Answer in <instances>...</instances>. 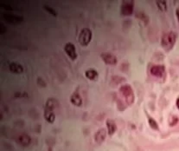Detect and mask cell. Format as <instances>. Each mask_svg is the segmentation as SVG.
<instances>
[{"instance_id":"6da1fadb","label":"cell","mask_w":179,"mask_h":151,"mask_svg":"<svg viewBox=\"0 0 179 151\" xmlns=\"http://www.w3.org/2000/svg\"><path fill=\"white\" fill-rule=\"evenodd\" d=\"M177 34L173 31L166 32L161 38V45L165 51H171L177 41Z\"/></svg>"},{"instance_id":"7a4b0ae2","label":"cell","mask_w":179,"mask_h":151,"mask_svg":"<svg viewBox=\"0 0 179 151\" xmlns=\"http://www.w3.org/2000/svg\"><path fill=\"white\" fill-rule=\"evenodd\" d=\"M119 93L124 97L126 103L128 105H132L134 103V92L133 88L129 84L122 85L119 88Z\"/></svg>"},{"instance_id":"3957f363","label":"cell","mask_w":179,"mask_h":151,"mask_svg":"<svg viewBox=\"0 0 179 151\" xmlns=\"http://www.w3.org/2000/svg\"><path fill=\"white\" fill-rule=\"evenodd\" d=\"M92 39V31L88 28H83L79 35V43L82 46L88 45Z\"/></svg>"},{"instance_id":"277c9868","label":"cell","mask_w":179,"mask_h":151,"mask_svg":"<svg viewBox=\"0 0 179 151\" xmlns=\"http://www.w3.org/2000/svg\"><path fill=\"white\" fill-rule=\"evenodd\" d=\"M134 10L133 1H124L120 7V12L124 16H130L133 14Z\"/></svg>"},{"instance_id":"5b68a950","label":"cell","mask_w":179,"mask_h":151,"mask_svg":"<svg viewBox=\"0 0 179 151\" xmlns=\"http://www.w3.org/2000/svg\"><path fill=\"white\" fill-rule=\"evenodd\" d=\"M64 51L71 60L75 61L77 58V53L75 51V46L72 43H67L64 46Z\"/></svg>"},{"instance_id":"8992f818","label":"cell","mask_w":179,"mask_h":151,"mask_svg":"<svg viewBox=\"0 0 179 151\" xmlns=\"http://www.w3.org/2000/svg\"><path fill=\"white\" fill-rule=\"evenodd\" d=\"M100 57H101L102 60L105 62V63H106V64H109V65L117 64V62H118L117 57L111 53H102L100 55Z\"/></svg>"},{"instance_id":"52a82bcc","label":"cell","mask_w":179,"mask_h":151,"mask_svg":"<svg viewBox=\"0 0 179 151\" xmlns=\"http://www.w3.org/2000/svg\"><path fill=\"white\" fill-rule=\"evenodd\" d=\"M150 72L154 76L162 77V76H164V73H165V67L164 65H153L150 69Z\"/></svg>"},{"instance_id":"ba28073f","label":"cell","mask_w":179,"mask_h":151,"mask_svg":"<svg viewBox=\"0 0 179 151\" xmlns=\"http://www.w3.org/2000/svg\"><path fill=\"white\" fill-rule=\"evenodd\" d=\"M106 128H100L97 132L94 135V141L97 143L98 144H101L106 139Z\"/></svg>"},{"instance_id":"9c48e42d","label":"cell","mask_w":179,"mask_h":151,"mask_svg":"<svg viewBox=\"0 0 179 151\" xmlns=\"http://www.w3.org/2000/svg\"><path fill=\"white\" fill-rule=\"evenodd\" d=\"M106 124V129H107L108 135L109 136H112L116 132V130H117V125H116V123L114 122L113 120L107 119Z\"/></svg>"},{"instance_id":"30bf717a","label":"cell","mask_w":179,"mask_h":151,"mask_svg":"<svg viewBox=\"0 0 179 151\" xmlns=\"http://www.w3.org/2000/svg\"><path fill=\"white\" fill-rule=\"evenodd\" d=\"M70 102L72 104H74L75 106H77V107H81L82 105V97L77 93L75 92L74 93L71 97H70Z\"/></svg>"},{"instance_id":"8fae6325","label":"cell","mask_w":179,"mask_h":151,"mask_svg":"<svg viewBox=\"0 0 179 151\" xmlns=\"http://www.w3.org/2000/svg\"><path fill=\"white\" fill-rule=\"evenodd\" d=\"M9 68H10V70L11 72H13L15 74H21V73H22V71H23V67H22L21 64H19L17 63H10V66H9Z\"/></svg>"},{"instance_id":"7c38bea8","label":"cell","mask_w":179,"mask_h":151,"mask_svg":"<svg viewBox=\"0 0 179 151\" xmlns=\"http://www.w3.org/2000/svg\"><path fill=\"white\" fill-rule=\"evenodd\" d=\"M17 142L21 144L22 146L25 147V146L30 145V143H31V138L28 135H26V134H22V135H20V136H18Z\"/></svg>"},{"instance_id":"4fadbf2b","label":"cell","mask_w":179,"mask_h":151,"mask_svg":"<svg viewBox=\"0 0 179 151\" xmlns=\"http://www.w3.org/2000/svg\"><path fill=\"white\" fill-rule=\"evenodd\" d=\"M44 117L46 121L49 122V123H53L55 120V114L54 113V110L45 109L44 111Z\"/></svg>"},{"instance_id":"5bb4252c","label":"cell","mask_w":179,"mask_h":151,"mask_svg":"<svg viewBox=\"0 0 179 151\" xmlns=\"http://www.w3.org/2000/svg\"><path fill=\"white\" fill-rule=\"evenodd\" d=\"M85 76L87 78H88L89 80L92 81H94V80H97L98 77H99V74L96 70L94 69H88L85 72Z\"/></svg>"},{"instance_id":"9a60e30c","label":"cell","mask_w":179,"mask_h":151,"mask_svg":"<svg viewBox=\"0 0 179 151\" xmlns=\"http://www.w3.org/2000/svg\"><path fill=\"white\" fill-rule=\"evenodd\" d=\"M56 106H57V102H56L55 99H49L48 102L46 103V108H45V109L54 110V109H55Z\"/></svg>"},{"instance_id":"2e32d148","label":"cell","mask_w":179,"mask_h":151,"mask_svg":"<svg viewBox=\"0 0 179 151\" xmlns=\"http://www.w3.org/2000/svg\"><path fill=\"white\" fill-rule=\"evenodd\" d=\"M148 122H149L150 127L152 128V129H154V130H158L159 129L157 122L151 116H148Z\"/></svg>"},{"instance_id":"e0dca14e","label":"cell","mask_w":179,"mask_h":151,"mask_svg":"<svg viewBox=\"0 0 179 151\" xmlns=\"http://www.w3.org/2000/svg\"><path fill=\"white\" fill-rule=\"evenodd\" d=\"M156 5H157V8L162 11H165L167 10V2L166 1H156Z\"/></svg>"},{"instance_id":"ac0fdd59","label":"cell","mask_w":179,"mask_h":151,"mask_svg":"<svg viewBox=\"0 0 179 151\" xmlns=\"http://www.w3.org/2000/svg\"><path fill=\"white\" fill-rule=\"evenodd\" d=\"M4 18L7 20L8 22H10V23H14V22H15V20L17 22V23L21 21V20H19V17H15V16H11V15H5L4 16Z\"/></svg>"},{"instance_id":"d6986e66","label":"cell","mask_w":179,"mask_h":151,"mask_svg":"<svg viewBox=\"0 0 179 151\" xmlns=\"http://www.w3.org/2000/svg\"><path fill=\"white\" fill-rule=\"evenodd\" d=\"M139 14L141 15V17H139V16H136V17H138L139 19H141L143 22H144V21H145V23H147L148 22H149V20H148V17L145 15L144 12H141V13H139Z\"/></svg>"},{"instance_id":"ffe728a7","label":"cell","mask_w":179,"mask_h":151,"mask_svg":"<svg viewBox=\"0 0 179 151\" xmlns=\"http://www.w3.org/2000/svg\"><path fill=\"white\" fill-rule=\"evenodd\" d=\"M44 9L47 11H48V12H49L51 15H54V16L57 15V14H56V11H55V10H53L52 8L49 7V6H46V5H45Z\"/></svg>"},{"instance_id":"44dd1931","label":"cell","mask_w":179,"mask_h":151,"mask_svg":"<svg viewBox=\"0 0 179 151\" xmlns=\"http://www.w3.org/2000/svg\"><path fill=\"white\" fill-rule=\"evenodd\" d=\"M176 15H177L178 20V22H179V9H178V10L176 11Z\"/></svg>"},{"instance_id":"7402d4cb","label":"cell","mask_w":179,"mask_h":151,"mask_svg":"<svg viewBox=\"0 0 179 151\" xmlns=\"http://www.w3.org/2000/svg\"><path fill=\"white\" fill-rule=\"evenodd\" d=\"M177 107L179 109V98L177 99Z\"/></svg>"}]
</instances>
